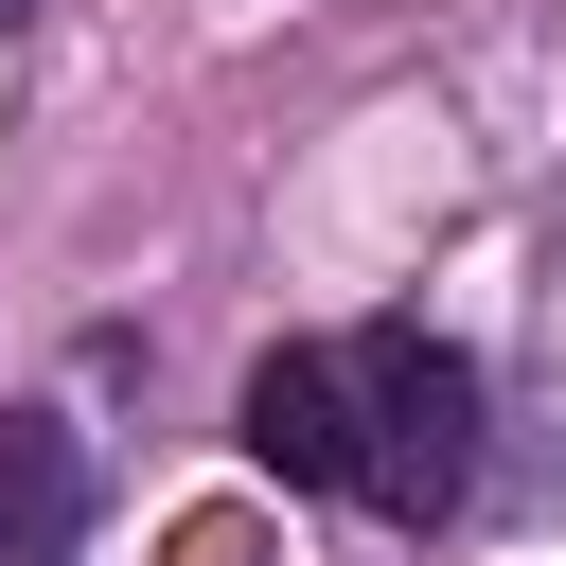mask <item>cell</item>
I'll return each instance as SVG.
<instances>
[{
  "label": "cell",
  "instance_id": "6da1fadb",
  "mask_svg": "<svg viewBox=\"0 0 566 566\" xmlns=\"http://www.w3.org/2000/svg\"><path fill=\"white\" fill-rule=\"evenodd\" d=\"M354 495L389 531H442L478 495V354L460 336H424V318L354 336Z\"/></svg>",
  "mask_w": 566,
  "mask_h": 566
},
{
  "label": "cell",
  "instance_id": "7a4b0ae2",
  "mask_svg": "<svg viewBox=\"0 0 566 566\" xmlns=\"http://www.w3.org/2000/svg\"><path fill=\"white\" fill-rule=\"evenodd\" d=\"M248 460L283 478V495H354V354H265L248 371Z\"/></svg>",
  "mask_w": 566,
  "mask_h": 566
},
{
  "label": "cell",
  "instance_id": "5b68a950",
  "mask_svg": "<svg viewBox=\"0 0 566 566\" xmlns=\"http://www.w3.org/2000/svg\"><path fill=\"white\" fill-rule=\"evenodd\" d=\"M0 18H35V0H0Z\"/></svg>",
  "mask_w": 566,
  "mask_h": 566
},
{
  "label": "cell",
  "instance_id": "277c9868",
  "mask_svg": "<svg viewBox=\"0 0 566 566\" xmlns=\"http://www.w3.org/2000/svg\"><path fill=\"white\" fill-rule=\"evenodd\" d=\"M177 566H248V531H177Z\"/></svg>",
  "mask_w": 566,
  "mask_h": 566
},
{
  "label": "cell",
  "instance_id": "3957f363",
  "mask_svg": "<svg viewBox=\"0 0 566 566\" xmlns=\"http://www.w3.org/2000/svg\"><path fill=\"white\" fill-rule=\"evenodd\" d=\"M71 548H88V442L0 424V566H71Z\"/></svg>",
  "mask_w": 566,
  "mask_h": 566
}]
</instances>
